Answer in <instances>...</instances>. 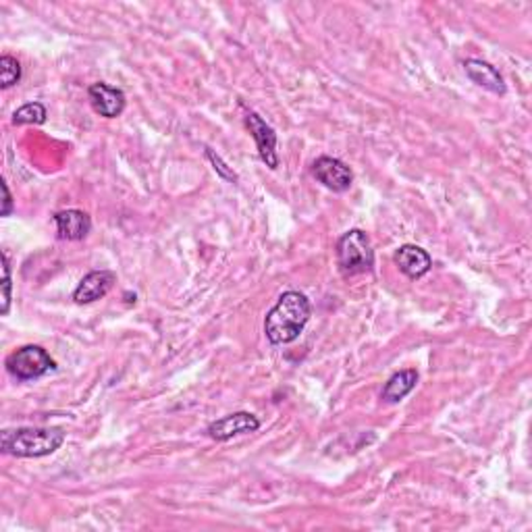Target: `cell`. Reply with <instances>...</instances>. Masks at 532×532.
Masks as SVG:
<instances>
[{
	"mask_svg": "<svg viewBox=\"0 0 532 532\" xmlns=\"http://www.w3.org/2000/svg\"><path fill=\"white\" fill-rule=\"evenodd\" d=\"M3 271H5L3 315H9V308H11V261H9V254H6V252H3Z\"/></svg>",
	"mask_w": 532,
	"mask_h": 532,
	"instance_id": "obj_16",
	"label": "cell"
},
{
	"mask_svg": "<svg viewBox=\"0 0 532 532\" xmlns=\"http://www.w3.org/2000/svg\"><path fill=\"white\" fill-rule=\"evenodd\" d=\"M19 79H22V65H19L17 59L5 54V57L0 59V87L9 90L11 86L19 84Z\"/></svg>",
	"mask_w": 532,
	"mask_h": 532,
	"instance_id": "obj_15",
	"label": "cell"
},
{
	"mask_svg": "<svg viewBox=\"0 0 532 532\" xmlns=\"http://www.w3.org/2000/svg\"><path fill=\"white\" fill-rule=\"evenodd\" d=\"M3 194H5V206H3V216H11V213L15 208H13V196H11V189L6 186V181H3Z\"/></svg>",
	"mask_w": 532,
	"mask_h": 532,
	"instance_id": "obj_18",
	"label": "cell"
},
{
	"mask_svg": "<svg viewBox=\"0 0 532 532\" xmlns=\"http://www.w3.org/2000/svg\"><path fill=\"white\" fill-rule=\"evenodd\" d=\"M65 443L63 428H6L3 431V441L0 449L6 455L15 458H44L57 452Z\"/></svg>",
	"mask_w": 532,
	"mask_h": 532,
	"instance_id": "obj_2",
	"label": "cell"
},
{
	"mask_svg": "<svg viewBox=\"0 0 532 532\" xmlns=\"http://www.w3.org/2000/svg\"><path fill=\"white\" fill-rule=\"evenodd\" d=\"M312 175L316 177V181L323 183L325 188L333 189V192L344 194L352 188L353 173L352 169L345 165L344 161L333 159V156H320L312 165Z\"/></svg>",
	"mask_w": 532,
	"mask_h": 532,
	"instance_id": "obj_5",
	"label": "cell"
},
{
	"mask_svg": "<svg viewBox=\"0 0 532 532\" xmlns=\"http://www.w3.org/2000/svg\"><path fill=\"white\" fill-rule=\"evenodd\" d=\"M54 225H57L59 240L65 242H81L92 231L90 215L78 208L60 210V213L54 215Z\"/></svg>",
	"mask_w": 532,
	"mask_h": 532,
	"instance_id": "obj_10",
	"label": "cell"
},
{
	"mask_svg": "<svg viewBox=\"0 0 532 532\" xmlns=\"http://www.w3.org/2000/svg\"><path fill=\"white\" fill-rule=\"evenodd\" d=\"M57 364L50 353L40 345H23L6 358V371L17 381H33L54 371Z\"/></svg>",
	"mask_w": 532,
	"mask_h": 532,
	"instance_id": "obj_4",
	"label": "cell"
},
{
	"mask_svg": "<svg viewBox=\"0 0 532 532\" xmlns=\"http://www.w3.org/2000/svg\"><path fill=\"white\" fill-rule=\"evenodd\" d=\"M416 383H418V372H416L414 368H406V371L395 372L393 377L387 381L381 398H383L387 404H399L401 399L408 398V395L414 391Z\"/></svg>",
	"mask_w": 532,
	"mask_h": 532,
	"instance_id": "obj_13",
	"label": "cell"
},
{
	"mask_svg": "<svg viewBox=\"0 0 532 532\" xmlns=\"http://www.w3.org/2000/svg\"><path fill=\"white\" fill-rule=\"evenodd\" d=\"M115 281H117V275L113 271H92L81 279L78 289L73 291V302L84 306L92 304L96 299L105 298L108 291L113 289Z\"/></svg>",
	"mask_w": 532,
	"mask_h": 532,
	"instance_id": "obj_9",
	"label": "cell"
},
{
	"mask_svg": "<svg viewBox=\"0 0 532 532\" xmlns=\"http://www.w3.org/2000/svg\"><path fill=\"white\" fill-rule=\"evenodd\" d=\"M245 125H248L252 138H254L258 146V154H261L262 162L269 169L275 170L279 167V154H277V133L269 123H266L261 115L248 111L245 113Z\"/></svg>",
	"mask_w": 532,
	"mask_h": 532,
	"instance_id": "obj_6",
	"label": "cell"
},
{
	"mask_svg": "<svg viewBox=\"0 0 532 532\" xmlns=\"http://www.w3.org/2000/svg\"><path fill=\"white\" fill-rule=\"evenodd\" d=\"M393 262L398 264V269L404 272L408 279H420L425 277L433 266V258L427 250H422L420 245L406 243L395 252Z\"/></svg>",
	"mask_w": 532,
	"mask_h": 532,
	"instance_id": "obj_11",
	"label": "cell"
},
{
	"mask_svg": "<svg viewBox=\"0 0 532 532\" xmlns=\"http://www.w3.org/2000/svg\"><path fill=\"white\" fill-rule=\"evenodd\" d=\"M206 156L210 159V162H213V165H215V170H218V175H221L223 179H227V181H237V175H235L231 169H227V165H225V162L221 161V156H216L210 148L206 150Z\"/></svg>",
	"mask_w": 532,
	"mask_h": 532,
	"instance_id": "obj_17",
	"label": "cell"
},
{
	"mask_svg": "<svg viewBox=\"0 0 532 532\" xmlns=\"http://www.w3.org/2000/svg\"><path fill=\"white\" fill-rule=\"evenodd\" d=\"M87 98H90V105L94 113H98L100 117L105 119H117L121 113L125 111V94L119 87H113L108 84H92L90 90H87Z\"/></svg>",
	"mask_w": 532,
	"mask_h": 532,
	"instance_id": "obj_8",
	"label": "cell"
},
{
	"mask_svg": "<svg viewBox=\"0 0 532 532\" xmlns=\"http://www.w3.org/2000/svg\"><path fill=\"white\" fill-rule=\"evenodd\" d=\"M261 428V420L256 418L254 414L250 412H235L229 416H223V418L215 420L213 425L208 427V436L215 441H229L234 436L256 433Z\"/></svg>",
	"mask_w": 532,
	"mask_h": 532,
	"instance_id": "obj_7",
	"label": "cell"
},
{
	"mask_svg": "<svg viewBox=\"0 0 532 532\" xmlns=\"http://www.w3.org/2000/svg\"><path fill=\"white\" fill-rule=\"evenodd\" d=\"M463 71H466L468 78L472 79L476 86L484 87V90L491 92V94L503 96V94L508 92L506 81H503L501 73L497 71L493 65L487 63V60H481V59L463 60Z\"/></svg>",
	"mask_w": 532,
	"mask_h": 532,
	"instance_id": "obj_12",
	"label": "cell"
},
{
	"mask_svg": "<svg viewBox=\"0 0 532 532\" xmlns=\"http://www.w3.org/2000/svg\"><path fill=\"white\" fill-rule=\"evenodd\" d=\"M46 123V106L42 102H27L13 113V125H42Z\"/></svg>",
	"mask_w": 532,
	"mask_h": 532,
	"instance_id": "obj_14",
	"label": "cell"
},
{
	"mask_svg": "<svg viewBox=\"0 0 532 532\" xmlns=\"http://www.w3.org/2000/svg\"><path fill=\"white\" fill-rule=\"evenodd\" d=\"M312 316L310 299L299 291H285L264 320L266 339L272 345H285L302 335Z\"/></svg>",
	"mask_w": 532,
	"mask_h": 532,
	"instance_id": "obj_1",
	"label": "cell"
},
{
	"mask_svg": "<svg viewBox=\"0 0 532 532\" xmlns=\"http://www.w3.org/2000/svg\"><path fill=\"white\" fill-rule=\"evenodd\" d=\"M337 264L344 275H362L374 266V252L371 237L362 229H352L337 242Z\"/></svg>",
	"mask_w": 532,
	"mask_h": 532,
	"instance_id": "obj_3",
	"label": "cell"
}]
</instances>
